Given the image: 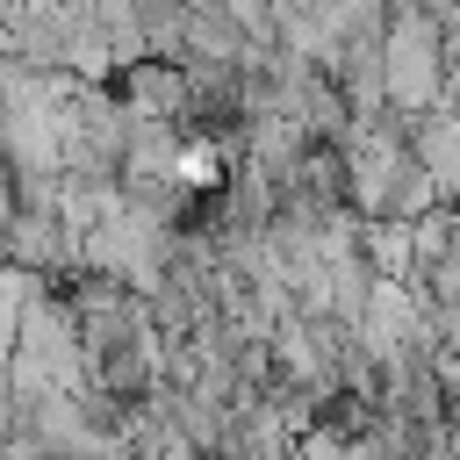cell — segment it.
<instances>
[{
    "label": "cell",
    "instance_id": "obj_7",
    "mask_svg": "<svg viewBox=\"0 0 460 460\" xmlns=\"http://www.w3.org/2000/svg\"><path fill=\"white\" fill-rule=\"evenodd\" d=\"M453 230H460V216H453Z\"/></svg>",
    "mask_w": 460,
    "mask_h": 460
},
{
    "label": "cell",
    "instance_id": "obj_3",
    "mask_svg": "<svg viewBox=\"0 0 460 460\" xmlns=\"http://www.w3.org/2000/svg\"><path fill=\"white\" fill-rule=\"evenodd\" d=\"M410 158L424 165V180L438 187V201L460 194V108H453V101L410 115Z\"/></svg>",
    "mask_w": 460,
    "mask_h": 460
},
{
    "label": "cell",
    "instance_id": "obj_2",
    "mask_svg": "<svg viewBox=\"0 0 460 460\" xmlns=\"http://www.w3.org/2000/svg\"><path fill=\"white\" fill-rule=\"evenodd\" d=\"M115 93H122V108H129L137 122H158V129H180V137H187V72H180V65L144 58V65H129V72L115 79Z\"/></svg>",
    "mask_w": 460,
    "mask_h": 460
},
{
    "label": "cell",
    "instance_id": "obj_8",
    "mask_svg": "<svg viewBox=\"0 0 460 460\" xmlns=\"http://www.w3.org/2000/svg\"><path fill=\"white\" fill-rule=\"evenodd\" d=\"M180 7H187V0H180Z\"/></svg>",
    "mask_w": 460,
    "mask_h": 460
},
{
    "label": "cell",
    "instance_id": "obj_6",
    "mask_svg": "<svg viewBox=\"0 0 460 460\" xmlns=\"http://www.w3.org/2000/svg\"><path fill=\"white\" fill-rule=\"evenodd\" d=\"M446 101H453V108H460V72H453V79H446Z\"/></svg>",
    "mask_w": 460,
    "mask_h": 460
},
{
    "label": "cell",
    "instance_id": "obj_4",
    "mask_svg": "<svg viewBox=\"0 0 460 460\" xmlns=\"http://www.w3.org/2000/svg\"><path fill=\"white\" fill-rule=\"evenodd\" d=\"M259 43H252V29L223 7V0H194L187 7V50H180V65L187 58H201V65H244Z\"/></svg>",
    "mask_w": 460,
    "mask_h": 460
},
{
    "label": "cell",
    "instance_id": "obj_5",
    "mask_svg": "<svg viewBox=\"0 0 460 460\" xmlns=\"http://www.w3.org/2000/svg\"><path fill=\"white\" fill-rule=\"evenodd\" d=\"M0 151H7V86H0ZM7 165V158H0Z\"/></svg>",
    "mask_w": 460,
    "mask_h": 460
},
{
    "label": "cell",
    "instance_id": "obj_1",
    "mask_svg": "<svg viewBox=\"0 0 460 460\" xmlns=\"http://www.w3.org/2000/svg\"><path fill=\"white\" fill-rule=\"evenodd\" d=\"M446 79H453V65H446V43H438V14L417 7V0L388 7V36H381L388 108H395V115H424V108L446 101Z\"/></svg>",
    "mask_w": 460,
    "mask_h": 460
}]
</instances>
